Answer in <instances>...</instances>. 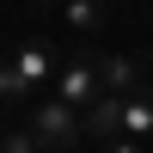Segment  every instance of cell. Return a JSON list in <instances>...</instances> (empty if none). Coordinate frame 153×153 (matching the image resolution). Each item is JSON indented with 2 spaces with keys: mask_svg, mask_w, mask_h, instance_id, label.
I'll return each instance as SVG.
<instances>
[{
  "mask_svg": "<svg viewBox=\"0 0 153 153\" xmlns=\"http://www.w3.org/2000/svg\"><path fill=\"white\" fill-rule=\"evenodd\" d=\"M49 98H61V104H74L86 117V110L104 98V80H98V43H80L68 61H61V74H55V86H49Z\"/></svg>",
  "mask_w": 153,
  "mask_h": 153,
  "instance_id": "1",
  "label": "cell"
},
{
  "mask_svg": "<svg viewBox=\"0 0 153 153\" xmlns=\"http://www.w3.org/2000/svg\"><path fill=\"white\" fill-rule=\"evenodd\" d=\"M31 135L43 141V153H74V147L86 141V117H80L74 104H61V98H37Z\"/></svg>",
  "mask_w": 153,
  "mask_h": 153,
  "instance_id": "2",
  "label": "cell"
},
{
  "mask_svg": "<svg viewBox=\"0 0 153 153\" xmlns=\"http://www.w3.org/2000/svg\"><path fill=\"white\" fill-rule=\"evenodd\" d=\"M55 74H61L55 43L25 37V43H19V55H12V98H37L43 86H55Z\"/></svg>",
  "mask_w": 153,
  "mask_h": 153,
  "instance_id": "3",
  "label": "cell"
},
{
  "mask_svg": "<svg viewBox=\"0 0 153 153\" xmlns=\"http://www.w3.org/2000/svg\"><path fill=\"white\" fill-rule=\"evenodd\" d=\"M104 19H110L104 0H61V25H68L80 43H98V37H104Z\"/></svg>",
  "mask_w": 153,
  "mask_h": 153,
  "instance_id": "4",
  "label": "cell"
},
{
  "mask_svg": "<svg viewBox=\"0 0 153 153\" xmlns=\"http://www.w3.org/2000/svg\"><path fill=\"white\" fill-rule=\"evenodd\" d=\"M98 80H104V92L129 98V92H141V61H135V55H110V49H98Z\"/></svg>",
  "mask_w": 153,
  "mask_h": 153,
  "instance_id": "5",
  "label": "cell"
},
{
  "mask_svg": "<svg viewBox=\"0 0 153 153\" xmlns=\"http://www.w3.org/2000/svg\"><path fill=\"white\" fill-rule=\"evenodd\" d=\"M123 141H141L153 147V86H141V92H129V104H123Z\"/></svg>",
  "mask_w": 153,
  "mask_h": 153,
  "instance_id": "6",
  "label": "cell"
},
{
  "mask_svg": "<svg viewBox=\"0 0 153 153\" xmlns=\"http://www.w3.org/2000/svg\"><path fill=\"white\" fill-rule=\"evenodd\" d=\"M0 153H43V141H37L31 129H6L0 135Z\"/></svg>",
  "mask_w": 153,
  "mask_h": 153,
  "instance_id": "7",
  "label": "cell"
},
{
  "mask_svg": "<svg viewBox=\"0 0 153 153\" xmlns=\"http://www.w3.org/2000/svg\"><path fill=\"white\" fill-rule=\"evenodd\" d=\"M98 153H147V147H141V141H123V135H117V141H104Z\"/></svg>",
  "mask_w": 153,
  "mask_h": 153,
  "instance_id": "8",
  "label": "cell"
},
{
  "mask_svg": "<svg viewBox=\"0 0 153 153\" xmlns=\"http://www.w3.org/2000/svg\"><path fill=\"white\" fill-rule=\"evenodd\" d=\"M0 98H12V61H0Z\"/></svg>",
  "mask_w": 153,
  "mask_h": 153,
  "instance_id": "9",
  "label": "cell"
},
{
  "mask_svg": "<svg viewBox=\"0 0 153 153\" xmlns=\"http://www.w3.org/2000/svg\"><path fill=\"white\" fill-rule=\"evenodd\" d=\"M147 153H153V147H147Z\"/></svg>",
  "mask_w": 153,
  "mask_h": 153,
  "instance_id": "10",
  "label": "cell"
}]
</instances>
